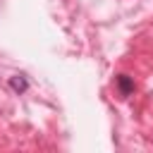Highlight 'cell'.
Segmentation results:
<instances>
[{"label":"cell","instance_id":"cell-2","mask_svg":"<svg viewBox=\"0 0 153 153\" xmlns=\"http://www.w3.org/2000/svg\"><path fill=\"white\" fill-rule=\"evenodd\" d=\"M10 86H12V91H14V93H24V91L29 88V81H26V76L14 74V76H10Z\"/></svg>","mask_w":153,"mask_h":153},{"label":"cell","instance_id":"cell-1","mask_svg":"<svg viewBox=\"0 0 153 153\" xmlns=\"http://www.w3.org/2000/svg\"><path fill=\"white\" fill-rule=\"evenodd\" d=\"M115 81H117L120 96H124V98H127V96H131V93H134V79H131L129 74H120Z\"/></svg>","mask_w":153,"mask_h":153}]
</instances>
